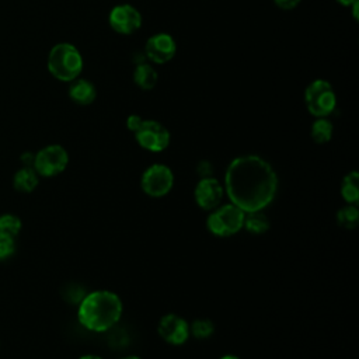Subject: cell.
<instances>
[{
    "instance_id": "6da1fadb",
    "label": "cell",
    "mask_w": 359,
    "mask_h": 359,
    "mask_svg": "<svg viewBox=\"0 0 359 359\" xmlns=\"http://www.w3.org/2000/svg\"><path fill=\"white\" fill-rule=\"evenodd\" d=\"M278 174L272 164L257 154L233 158L224 172V195L243 212L265 210L278 192Z\"/></svg>"
},
{
    "instance_id": "7a4b0ae2",
    "label": "cell",
    "mask_w": 359,
    "mask_h": 359,
    "mask_svg": "<svg viewBox=\"0 0 359 359\" xmlns=\"http://www.w3.org/2000/svg\"><path fill=\"white\" fill-rule=\"evenodd\" d=\"M123 314L122 299L112 290L97 289L86 293L77 304L79 323L91 332H108L116 327Z\"/></svg>"
},
{
    "instance_id": "3957f363",
    "label": "cell",
    "mask_w": 359,
    "mask_h": 359,
    "mask_svg": "<svg viewBox=\"0 0 359 359\" xmlns=\"http://www.w3.org/2000/svg\"><path fill=\"white\" fill-rule=\"evenodd\" d=\"M83 56L80 50L69 43H56L48 55V70L59 81L70 83L76 80L83 70Z\"/></svg>"
},
{
    "instance_id": "277c9868",
    "label": "cell",
    "mask_w": 359,
    "mask_h": 359,
    "mask_svg": "<svg viewBox=\"0 0 359 359\" xmlns=\"http://www.w3.org/2000/svg\"><path fill=\"white\" fill-rule=\"evenodd\" d=\"M245 212L231 202L220 203L206 217V229L216 237H231L243 230Z\"/></svg>"
},
{
    "instance_id": "5b68a950",
    "label": "cell",
    "mask_w": 359,
    "mask_h": 359,
    "mask_svg": "<svg viewBox=\"0 0 359 359\" xmlns=\"http://www.w3.org/2000/svg\"><path fill=\"white\" fill-rule=\"evenodd\" d=\"M304 104L313 116L327 118L337 107V94L327 80L317 79L304 90Z\"/></svg>"
},
{
    "instance_id": "8992f818",
    "label": "cell",
    "mask_w": 359,
    "mask_h": 359,
    "mask_svg": "<svg viewBox=\"0 0 359 359\" xmlns=\"http://www.w3.org/2000/svg\"><path fill=\"white\" fill-rule=\"evenodd\" d=\"M174 181V172L168 165L154 163L142 172L140 188L150 198H163L171 192Z\"/></svg>"
},
{
    "instance_id": "52a82bcc",
    "label": "cell",
    "mask_w": 359,
    "mask_h": 359,
    "mask_svg": "<svg viewBox=\"0 0 359 359\" xmlns=\"http://www.w3.org/2000/svg\"><path fill=\"white\" fill-rule=\"evenodd\" d=\"M69 164V153L60 144H49L34 154L32 167L39 177H56L66 170Z\"/></svg>"
},
{
    "instance_id": "ba28073f",
    "label": "cell",
    "mask_w": 359,
    "mask_h": 359,
    "mask_svg": "<svg viewBox=\"0 0 359 359\" xmlns=\"http://www.w3.org/2000/svg\"><path fill=\"white\" fill-rule=\"evenodd\" d=\"M133 135L137 144L151 153L164 151L171 142L170 130L154 119H143L142 125Z\"/></svg>"
},
{
    "instance_id": "9c48e42d",
    "label": "cell",
    "mask_w": 359,
    "mask_h": 359,
    "mask_svg": "<svg viewBox=\"0 0 359 359\" xmlns=\"http://www.w3.org/2000/svg\"><path fill=\"white\" fill-rule=\"evenodd\" d=\"M157 332L165 344L172 346L184 345L191 337L189 323L175 313H167L158 320Z\"/></svg>"
},
{
    "instance_id": "30bf717a",
    "label": "cell",
    "mask_w": 359,
    "mask_h": 359,
    "mask_svg": "<svg viewBox=\"0 0 359 359\" xmlns=\"http://www.w3.org/2000/svg\"><path fill=\"white\" fill-rule=\"evenodd\" d=\"M224 196L226 195H224L223 182H220L213 175L199 178L194 189L195 203L198 205V208L206 212H210L212 209L223 203Z\"/></svg>"
},
{
    "instance_id": "8fae6325",
    "label": "cell",
    "mask_w": 359,
    "mask_h": 359,
    "mask_svg": "<svg viewBox=\"0 0 359 359\" xmlns=\"http://www.w3.org/2000/svg\"><path fill=\"white\" fill-rule=\"evenodd\" d=\"M108 22L115 32L130 35L142 27V14L132 4H116L108 14Z\"/></svg>"
},
{
    "instance_id": "7c38bea8",
    "label": "cell",
    "mask_w": 359,
    "mask_h": 359,
    "mask_svg": "<svg viewBox=\"0 0 359 359\" xmlns=\"http://www.w3.org/2000/svg\"><path fill=\"white\" fill-rule=\"evenodd\" d=\"M177 53L175 39L167 32H158L151 35L144 45V55L149 60L157 65L170 62Z\"/></svg>"
},
{
    "instance_id": "4fadbf2b",
    "label": "cell",
    "mask_w": 359,
    "mask_h": 359,
    "mask_svg": "<svg viewBox=\"0 0 359 359\" xmlns=\"http://www.w3.org/2000/svg\"><path fill=\"white\" fill-rule=\"evenodd\" d=\"M70 83L72 84L69 87V97L73 102L79 105H90L94 102L97 97V90L91 81L77 77Z\"/></svg>"
},
{
    "instance_id": "5bb4252c",
    "label": "cell",
    "mask_w": 359,
    "mask_h": 359,
    "mask_svg": "<svg viewBox=\"0 0 359 359\" xmlns=\"http://www.w3.org/2000/svg\"><path fill=\"white\" fill-rule=\"evenodd\" d=\"M157 80H158V73H157V70L151 65H149V63H139L135 67L133 81H135V84L140 90H144V91L153 90L156 87V84H157Z\"/></svg>"
},
{
    "instance_id": "9a60e30c",
    "label": "cell",
    "mask_w": 359,
    "mask_h": 359,
    "mask_svg": "<svg viewBox=\"0 0 359 359\" xmlns=\"http://www.w3.org/2000/svg\"><path fill=\"white\" fill-rule=\"evenodd\" d=\"M339 192L345 203L358 205L359 202V172L358 171L353 170L345 174V177L341 181Z\"/></svg>"
},
{
    "instance_id": "2e32d148",
    "label": "cell",
    "mask_w": 359,
    "mask_h": 359,
    "mask_svg": "<svg viewBox=\"0 0 359 359\" xmlns=\"http://www.w3.org/2000/svg\"><path fill=\"white\" fill-rule=\"evenodd\" d=\"M271 222L269 217L266 216L265 210H254V212H247L244 216V223L243 229L247 230L251 234L259 236L264 234L269 230Z\"/></svg>"
},
{
    "instance_id": "e0dca14e",
    "label": "cell",
    "mask_w": 359,
    "mask_h": 359,
    "mask_svg": "<svg viewBox=\"0 0 359 359\" xmlns=\"http://www.w3.org/2000/svg\"><path fill=\"white\" fill-rule=\"evenodd\" d=\"M39 182V175L31 165L18 170L13 177V185L20 192H32Z\"/></svg>"
},
{
    "instance_id": "ac0fdd59",
    "label": "cell",
    "mask_w": 359,
    "mask_h": 359,
    "mask_svg": "<svg viewBox=\"0 0 359 359\" xmlns=\"http://www.w3.org/2000/svg\"><path fill=\"white\" fill-rule=\"evenodd\" d=\"M332 133H334V125L328 118H317L311 123L310 136L318 144L328 143L332 139Z\"/></svg>"
},
{
    "instance_id": "d6986e66",
    "label": "cell",
    "mask_w": 359,
    "mask_h": 359,
    "mask_svg": "<svg viewBox=\"0 0 359 359\" xmlns=\"http://www.w3.org/2000/svg\"><path fill=\"white\" fill-rule=\"evenodd\" d=\"M337 223L345 230H353L359 224V209L358 205L345 203L335 215Z\"/></svg>"
},
{
    "instance_id": "ffe728a7",
    "label": "cell",
    "mask_w": 359,
    "mask_h": 359,
    "mask_svg": "<svg viewBox=\"0 0 359 359\" xmlns=\"http://www.w3.org/2000/svg\"><path fill=\"white\" fill-rule=\"evenodd\" d=\"M215 332V324L210 318H195L192 323H189V334L196 339H208Z\"/></svg>"
},
{
    "instance_id": "44dd1931",
    "label": "cell",
    "mask_w": 359,
    "mask_h": 359,
    "mask_svg": "<svg viewBox=\"0 0 359 359\" xmlns=\"http://www.w3.org/2000/svg\"><path fill=\"white\" fill-rule=\"evenodd\" d=\"M21 226H22V223H21L20 217L15 215L7 213V215L0 216V234L15 237L20 233Z\"/></svg>"
},
{
    "instance_id": "7402d4cb",
    "label": "cell",
    "mask_w": 359,
    "mask_h": 359,
    "mask_svg": "<svg viewBox=\"0 0 359 359\" xmlns=\"http://www.w3.org/2000/svg\"><path fill=\"white\" fill-rule=\"evenodd\" d=\"M86 290L81 285H77V283H72V285H67L65 287V292H63V297L65 300H67L70 304H79L83 297L86 296Z\"/></svg>"
},
{
    "instance_id": "603a6c76",
    "label": "cell",
    "mask_w": 359,
    "mask_h": 359,
    "mask_svg": "<svg viewBox=\"0 0 359 359\" xmlns=\"http://www.w3.org/2000/svg\"><path fill=\"white\" fill-rule=\"evenodd\" d=\"M15 243L14 237L0 234V259H6L14 254Z\"/></svg>"
},
{
    "instance_id": "cb8c5ba5",
    "label": "cell",
    "mask_w": 359,
    "mask_h": 359,
    "mask_svg": "<svg viewBox=\"0 0 359 359\" xmlns=\"http://www.w3.org/2000/svg\"><path fill=\"white\" fill-rule=\"evenodd\" d=\"M142 122H143V118H142L140 115L132 114V115H129V116L126 118V128H128L132 133H135V132L139 129V126L142 125Z\"/></svg>"
},
{
    "instance_id": "d4e9b609",
    "label": "cell",
    "mask_w": 359,
    "mask_h": 359,
    "mask_svg": "<svg viewBox=\"0 0 359 359\" xmlns=\"http://www.w3.org/2000/svg\"><path fill=\"white\" fill-rule=\"evenodd\" d=\"M199 177H210L212 175V165L209 161H199L198 168H196Z\"/></svg>"
},
{
    "instance_id": "484cf974",
    "label": "cell",
    "mask_w": 359,
    "mask_h": 359,
    "mask_svg": "<svg viewBox=\"0 0 359 359\" xmlns=\"http://www.w3.org/2000/svg\"><path fill=\"white\" fill-rule=\"evenodd\" d=\"M275 4L282 10H293L302 0H273Z\"/></svg>"
},
{
    "instance_id": "4316f807",
    "label": "cell",
    "mask_w": 359,
    "mask_h": 359,
    "mask_svg": "<svg viewBox=\"0 0 359 359\" xmlns=\"http://www.w3.org/2000/svg\"><path fill=\"white\" fill-rule=\"evenodd\" d=\"M358 6H359V1L355 0L352 4H351V8H352V15L355 20H358Z\"/></svg>"
},
{
    "instance_id": "83f0119b",
    "label": "cell",
    "mask_w": 359,
    "mask_h": 359,
    "mask_svg": "<svg viewBox=\"0 0 359 359\" xmlns=\"http://www.w3.org/2000/svg\"><path fill=\"white\" fill-rule=\"evenodd\" d=\"M77 359H102V358H101V356H98V355L87 353V355H83V356H80V358H77Z\"/></svg>"
},
{
    "instance_id": "f1b7e54d",
    "label": "cell",
    "mask_w": 359,
    "mask_h": 359,
    "mask_svg": "<svg viewBox=\"0 0 359 359\" xmlns=\"http://www.w3.org/2000/svg\"><path fill=\"white\" fill-rule=\"evenodd\" d=\"M355 0H337V3H339L341 6H344V7H351V4L353 3Z\"/></svg>"
},
{
    "instance_id": "f546056e",
    "label": "cell",
    "mask_w": 359,
    "mask_h": 359,
    "mask_svg": "<svg viewBox=\"0 0 359 359\" xmlns=\"http://www.w3.org/2000/svg\"><path fill=\"white\" fill-rule=\"evenodd\" d=\"M219 359H240V358H238V356H236V355H233V353H226V355L220 356Z\"/></svg>"
},
{
    "instance_id": "4dcf8cb0",
    "label": "cell",
    "mask_w": 359,
    "mask_h": 359,
    "mask_svg": "<svg viewBox=\"0 0 359 359\" xmlns=\"http://www.w3.org/2000/svg\"><path fill=\"white\" fill-rule=\"evenodd\" d=\"M121 359H142V358L137 356V355H128V356H123V358H121Z\"/></svg>"
}]
</instances>
